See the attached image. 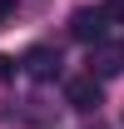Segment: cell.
<instances>
[{
    "label": "cell",
    "instance_id": "52a82bcc",
    "mask_svg": "<svg viewBox=\"0 0 124 129\" xmlns=\"http://www.w3.org/2000/svg\"><path fill=\"white\" fill-rule=\"evenodd\" d=\"M5 75H15V60H5V55H0V80H5Z\"/></svg>",
    "mask_w": 124,
    "mask_h": 129
},
{
    "label": "cell",
    "instance_id": "3957f363",
    "mask_svg": "<svg viewBox=\"0 0 124 129\" xmlns=\"http://www.w3.org/2000/svg\"><path fill=\"white\" fill-rule=\"evenodd\" d=\"M25 75H30V80H55V75H60V50L55 45H35V50H25Z\"/></svg>",
    "mask_w": 124,
    "mask_h": 129
},
{
    "label": "cell",
    "instance_id": "277c9868",
    "mask_svg": "<svg viewBox=\"0 0 124 129\" xmlns=\"http://www.w3.org/2000/svg\"><path fill=\"white\" fill-rule=\"evenodd\" d=\"M70 35H75V40H84V45L104 40V15H99V10H89V5H84V10H75V15H70Z\"/></svg>",
    "mask_w": 124,
    "mask_h": 129
},
{
    "label": "cell",
    "instance_id": "7a4b0ae2",
    "mask_svg": "<svg viewBox=\"0 0 124 129\" xmlns=\"http://www.w3.org/2000/svg\"><path fill=\"white\" fill-rule=\"evenodd\" d=\"M65 104L79 109V114H94V109H99V80H94V75L70 80V84H65Z\"/></svg>",
    "mask_w": 124,
    "mask_h": 129
},
{
    "label": "cell",
    "instance_id": "ba28073f",
    "mask_svg": "<svg viewBox=\"0 0 124 129\" xmlns=\"http://www.w3.org/2000/svg\"><path fill=\"white\" fill-rule=\"evenodd\" d=\"M89 129H104V124H89Z\"/></svg>",
    "mask_w": 124,
    "mask_h": 129
},
{
    "label": "cell",
    "instance_id": "5b68a950",
    "mask_svg": "<svg viewBox=\"0 0 124 129\" xmlns=\"http://www.w3.org/2000/svg\"><path fill=\"white\" fill-rule=\"evenodd\" d=\"M99 15H104V25H119V20H124V0H104Z\"/></svg>",
    "mask_w": 124,
    "mask_h": 129
},
{
    "label": "cell",
    "instance_id": "8992f818",
    "mask_svg": "<svg viewBox=\"0 0 124 129\" xmlns=\"http://www.w3.org/2000/svg\"><path fill=\"white\" fill-rule=\"evenodd\" d=\"M10 10H15V0H0V25L10 20Z\"/></svg>",
    "mask_w": 124,
    "mask_h": 129
},
{
    "label": "cell",
    "instance_id": "6da1fadb",
    "mask_svg": "<svg viewBox=\"0 0 124 129\" xmlns=\"http://www.w3.org/2000/svg\"><path fill=\"white\" fill-rule=\"evenodd\" d=\"M124 70V45L119 40H94L89 45V75L94 80H114Z\"/></svg>",
    "mask_w": 124,
    "mask_h": 129
}]
</instances>
